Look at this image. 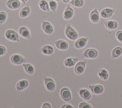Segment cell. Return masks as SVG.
Listing matches in <instances>:
<instances>
[{
  "label": "cell",
  "mask_w": 122,
  "mask_h": 108,
  "mask_svg": "<svg viewBox=\"0 0 122 108\" xmlns=\"http://www.w3.org/2000/svg\"><path fill=\"white\" fill-rule=\"evenodd\" d=\"M49 5L50 9L53 12H55L57 8V4L55 0H50L49 1Z\"/></svg>",
  "instance_id": "cell-28"
},
{
  "label": "cell",
  "mask_w": 122,
  "mask_h": 108,
  "mask_svg": "<svg viewBox=\"0 0 122 108\" xmlns=\"http://www.w3.org/2000/svg\"><path fill=\"white\" fill-rule=\"evenodd\" d=\"M65 34L66 37L71 40H75L78 37V34L77 31L69 24L66 26Z\"/></svg>",
  "instance_id": "cell-1"
},
{
  "label": "cell",
  "mask_w": 122,
  "mask_h": 108,
  "mask_svg": "<svg viewBox=\"0 0 122 108\" xmlns=\"http://www.w3.org/2000/svg\"><path fill=\"white\" fill-rule=\"evenodd\" d=\"M41 28L43 31L47 34H51L53 32V27L48 21L42 20L41 22Z\"/></svg>",
  "instance_id": "cell-5"
},
{
  "label": "cell",
  "mask_w": 122,
  "mask_h": 108,
  "mask_svg": "<svg viewBox=\"0 0 122 108\" xmlns=\"http://www.w3.org/2000/svg\"><path fill=\"white\" fill-rule=\"evenodd\" d=\"M41 51L44 54L49 55L52 54L53 53L54 49L50 45H47L42 47Z\"/></svg>",
  "instance_id": "cell-22"
},
{
  "label": "cell",
  "mask_w": 122,
  "mask_h": 108,
  "mask_svg": "<svg viewBox=\"0 0 122 108\" xmlns=\"http://www.w3.org/2000/svg\"><path fill=\"white\" fill-rule=\"evenodd\" d=\"M88 38H81L76 41L74 43V46L76 48L80 49L85 46L88 40Z\"/></svg>",
  "instance_id": "cell-14"
},
{
  "label": "cell",
  "mask_w": 122,
  "mask_h": 108,
  "mask_svg": "<svg viewBox=\"0 0 122 108\" xmlns=\"http://www.w3.org/2000/svg\"><path fill=\"white\" fill-rule=\"evenodd\" d=\"M21 1V2L23 3V4H25L26 3V2L27 1V0H20Z\"/></svg>",
  "instance_id": "cell-35"
},
{
  "label": "cell",
  "mask_w": 122,
  "mask_h": 108,
  "mask_svg": "<svg viewBox=\"0 0 122 108\" xmlns=\"http://www.w3.org/2000/svg\"><path fill=\"white\" fill-rule=\"evenodd\" d=\"M78 60V58H68L65 59L64 64L66 67H71L75 65Z\"/></svg>",
  "instance_id": "cell-19"
},
{
  "label": "cell",
  "mask_w": 122,
  "mask_h": 108,
  "mask_svg": "<svg viewBox=\"0 0 122 108\" xmlns=\"http://www.w3.org/2000/svg\"><path fill=\"white\" fill-rule=\"evenodd\" d=\"M91 91L95 94H100L103 92L104 88L101 85H90L89 87Z\"/></svg>",
  "instance_id": "cell-13"
},
{
  "label": "cell",
  "mask_w": 122,
  "mask_h": 108,
  "mask_svg": "<svg viewBox=\"0 0 122 108\" xmlns=\"http://www.w3.org/2000/svg\"><path fill=\"white\" fill-rule=\"evenodd\" d=\"M114 12V10L110 8H105L101 11V15L103 18L111 17Z\"/></svg>",
  "instance_id": "cell-17"
},
{
  "label": "cell",
  "mask_w": 122,
  "mask_h": 108,
  "mask_svg": "<svg viewBox=\"0 0 122 108\" xmlns=\"http://www.w3.org/2000/svg\"><path fill=\"white\" fill-rule=\"evenodd\" d=\"M86 64V61H81L78 62L74 67V72L77 74H81L85 69Z\"/></svg>",
  "instance_id": "cell-7"
},
{
  "label": "cell",
  "mask_w": 122,
  "mask_h": 108,
  "mask_svg": "<svg viewBox=\"0 0 122 108\" xmlns=\"http://www.w3.org/2000/svg\"><path fill=\"white\" fill-rule=\"evenodd\" d=\"M60 94L61 98L66 102H70L71 100V92L66 87H64L61 89Z\"/></svg>",
  "instance_id": "cell-2"
},
{
  "label": "cell",
  "mask_w": 122,
  "mask_h": 108,
  "mask_svg": "<svg viewBox=\"0 0 122 108\" xmlns=\"http://www.w3.org/2000/svg\"><path fill=\"white\" fill-rule=\"evenodd\" d=\"M98 52L97 50L94 49H88L85 50L83 56L86 58L94 59L98 56Z\"/></svg>",
  "instance_id": "cell-8"
},
{
  "label": "cell",
  "mask_w": 122,
  "mask_h": 108,
  "mask_svg": "<svg viewBox=\"0 0 122 108\" xmlns=\"http://www.w3.org/2000/svg\"><path fill=\"white\" fill-rule=\"evenodd\" d=\"M74 14V10L70 6L67 5L63 14V17L66 20H69L73 17Z\"/></svg>",
  "instance_id": "cell-10"
},
{
  "label": "cell",
  "mask_w": 122,
  "mask_h": 108,
  "mask_svg": "<svg viewBox=\"0 0 122 108\" xmlns=\"http://www.w3.org/2000/svg\"><path fill=\"white\" fill-rule=\"evenodd\" d=\"M122 54V48L121 47H115L112 51V56L114 58H118Z\"/></svg>",
  "instance_id": "cell-26"
},
{
  "label": "cell",
  "mask_w": 122,
  "mask_h": 108,
  "mask_svg": "<svg viewBox=\"0 0 122 108\" xmlns=\"http://www.w3.org/2000/svg\"><path fill=\"white\" fill-rule=\"evenodd\" d=\"M7 7L11 10H15L20 6V2L19 0H8L6 2Z\"/></svg>",
  "instance_id": "cell-9"
},
{
  "label": "cell",
  "mask_w": 122,
  "mask_h": 108,
  "mask_svg": "<svg viewBox=\"0 0 122 108\" xmlns=\"http://www.w3.org/2000/svg\"><path fill=\"white\" fill-rule=\"evenodd\" d=\"M22 66L25 70L26 72L28 74H32L34 72V68L30 64L24 63L22 64Z\"/></svg>",
  "instance_id": "cell-23"
},
{
  "label": "cell",
  "mask_w": 122,
  "mask_h": 108,
  "mask_svg": "<svg viewBox=\"0 0 122 108\" xmlns=\"http://www.w3.org/2000/svg\"><path fill=\"white\" fill-rule=\"evenodd\" d=\"M39 5L41 10L46 11H50L49 3L46 0H41L39 3Z\"/></svg>",
  "instance_id": "cell-24"
},
{
  "label": "cell",
  "mask_w": 122,
  "mask_h": 108,
  "mask_svg": "<svg viewBox=\"0 0 122 108\" xmlns=\"http://www.w3.org/2000/svg\"><path fill=\"white\" fill-rule=\"evenodd\" d=\"M117 39L121 42H122V30H118L116 33Z\"/></svg>",
  "instance_id": "cell-31"
},
{
  "label": "cell",
  "mask_w": 122,
  "mask_h": 108,
  "mask_svg": "<svg viewBox=\"0 0 122 108\" xmlns=\"http://www.w3.org/2000/svg\"><path fill=\"white\" fill-rule=\"evenodd\" d=\"M6 48L3 45H0V56L4 55L6 52Z\"/></svg>",
  "instance_id": "cell-32"
},
{
  "label": "cell",
  "mask_w": 122,
  "mask_h": 108,
  "mask_svg": "<svg viewBox=\"0 0 122 108\" xmlns=\"http://www.w3.org/2000/svg\"><path fill=\"white\" fill-rule=\"evenodd\" d=\"M98 75L100 78L103 80H106L109 78V73L105 69H101L99 70Z\"/></svg>",
  "instance_id": "cell-25"
},
{
  "label": "cell",
  "mask_w": 122,
  "mask_h": 108,
  "mask_svg": "<svg viewBox=\"0 0 122 108\" xmlns=\"http://www.w3.org/2000/svg\"><path fill=\"white\" fill-rule=\"evenodd\" d=\"M54 43L56 48L61 50H66L69 47L68 42L64 40H58Z\"/></svg>",
  "instance_id": "cell-11"
},
{
  "label": "cell",
  "mask_w": 122,
  "mask_h": 108,
  "mask_svg": "<svg viewBox=\"0 0 122 108\" xmlns=\"http://www.w3.org/2000/svg\"><path fill=\"white\" fill-rule=\"evenodd\" d=\"M29 81L26 79H22L17 82L16 85V88L18 91H21L26 88L29 86Z\"/></svg>",
  "instance_id": "cell-12"
},
{
  "label": "cell",
  "mask_w": 122,
  "mask_h": 108,
  "mask_svg": "<svg viewBox=\"0 0 122 108\" xmlns=\"http://www.w3.org/2000/svg\"><path fill=\"white\" fill-rule=\"evenodd\" d=\"M79 95L81 98L85 100H89L91 98V94L86 89H81L79 91Z\"/></svg>",
  "instance_id": "cell-18"
},
{
  "label": "cell",
  "mask_w": 122,
  "mask_h": 108,
  "mask_svg": "<svg viewBox=\"0 0 122 108\" xmlns=\"http://www.w3.org/2000/svg\"><path fill=\"white\" fill-rule=\"evenodd\" d=\"M70 1V0H62V1H63L64 3H68V2H69Z\"/></svg>",
  "instance_id": "cell-36"
},
{
  "label": "cell",
  "mask_w": 122,
  "mask_h": 108,
  "mask_svg": "<svg viewBox=\"0 0 122 108\" xmlns=\"http://www.w3.org/2000/svg\"><path fill=\"white\" fill-rule=\"evenodd\" d=\"M43 80L45 87L48 91H53L56 88V85L54 80L52 79L51 78L44 77L43 78Z\"/></svg>",
  "instance_id": "cell-4"
},
{
  "label": "cell",
  "mask_w": 122,
  "mask_h": 108,
  "mask_svg": "<svg viewBox=\"0 0 122 108\" xmlns=\"http://www.w3.org/2000/svg\"><path fill=\"white\" fill-rule=\"evenodd\" d=\"M79 108H92V106L88 103L84 102H82L79 105Z\"/></svg>",
  "instance_id": "cell-30"
},
{
  "label": "cell",
  "mask_w": 122,
  "mask_h": 108,
  "mask_svg": "<svg viewBox=\"0 0 122 108\" xmlns=\"http://www.w3.org/2000/svg\"><path fill=\"white\" fill-rule=\"evenodd\" d=\"M10 61L15 65H20L25 61V59L21 55L18 54H15L11 55L10 58Z\"/></svg>",
  "instance_id": "cell-6"
},
{
  "label": "cell",
  "mask_w": 122,
  "mask_h": 108,
  "mask_svg": "<svg viewBox=\"0 0 122 108\" xmlns=\"http://www.w3.org/2000/svg\"><path fill=\"white\" fill-rule=\"evenodd\" d=\"M7 17V13L3 11H0V24H3L6 20Z\"/></svg>",
  "instance_id": "cell-29"
},
{
  "label": "cell",
  "mask_w": 122,
  "mask_h": 108,
  "mask_svg": "<svg viewBox=\"0 0 122 108\" xmlns=\"http://www.w3.org/2000/svg\"><path fill=\"white\" fill-rule=\"evenodd\" d=\"M30 10L29 6H26L20 10L19 13V15L22 18H26L30 14Z\"/></svg>",
  "instance_id": "cell-21"
},
{
  "label": "cell",
  "mask_w": 122,
  "mask_h": 108,
  "mask_svg": "<svg viewBox=\"0 0 122 108\" xmlns=\"http://www.w3.org/2000/svg\"><path fill=\"white\" fill-rule=\"evenodd\" d=\"M55 0V1H60V0Z\"/></svg>",
  "instance_id": "cell-37"
},
{
  "label": "cell",
  "mask_w": 122,
  "mask_h": 108,
  "mask_svg": "<svg viewBox=\"0 0 122 108\" xmlns=\"http://www.w3.org/2000/svg\"><path fill=\"white\" fill-rule=\"evenodd\" d=\"M71 4L76 7H82L84 4L83 0H71Z\"/></svg>",
  "instance_id": "cell-27"
},
{
  "label": "cell",
  "mask_w": 122,
  "mask_h": 108,
  "mask_svg": "<svg viewBox=\"0 0 122 108\" xmlns=\"http://www.w3.org/2000/svg\"><path fill=\"white\" fill-rule=\"evenodd\" d=\"M90 18L91 20L93 23H97L99 21L100 16L97 9H95L91 11L90 15Z\"/></svg>",
  "instance_id": "cell-16"
},
{
  "label": "cell",
  "mask_w": 122,
  "mask_h": 108,
  "mask_svg": "<svg viewBox=\"0 0 122 108\" xmlns=\"http://www.w3.org/2000/svg\"><path fill=\"white\" fill-rule=\"evenodd\" d=\"M61 108H73V107L70 104H64L61 107Z\"/></svg>",
  "instance_id": "cell-34"
},
{
  "label": "cell",
  "mask_w": 122,
  "mask_h": 108,
  "mask_svg": "<svg viewBox=\"0 0 122 108\" xmlns=\"http://www.w3.org/2000/svg\"><path fill=\"white\" fill-rule=\"evenodd\" d=\"M42 108H51V105L48 103V102H45L44 104H43V105H42L41 107Z\"/></svg>",
  "instance_id": "cell-33"
},
{
  "label": "cell",
  "mask_w": 122,
  "mask_h": 108,
  "mask_svg": "<svg viewBox=\"0 0 122 108\" xmlns=\"http://www.w3.org/2000/svg\"><path fill=\"white\" fill-rule=\"evenodd\" d=\"M19 32L23 38L29 39L30 38V34L29 29L26 27L22 26L19 28Z\"/></svg>",
  "instance_id": "cell-15"
},
{
  "label": "cell",
  "mask_w": 122,
  "mask_h": 108,
  "mask_svg": "<svg viewBox=\"0 0 122 108\" xmlns=\"http://www.w3.org/2000/svg\"><path fill=\"white\" fill-rule=\"evenodd\" d=\"M6 38L13 41H19V38L18 33L13 29H8L5 33Z\"/></svg>",
  "instance_id": "cell-3"
},
{
  "label": "cell",
  "mask_w": 122,
  "mask_h": 108,
  "mask_svg": "<svg viewBox=\"0 0 122 108\" xmlns=\"http://www.w3.org/2000/svg\"><path fill=\"white\" fill-rule=\"evenodd\" d=\"M104 25L106 28L112 30L116 29L118 27V23L114 20H108L104 22Z\"/></svg>",
  "instance_id": "cell-20"
}]
</instances>
